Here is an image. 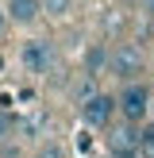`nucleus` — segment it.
<instances>
[{"label":"nucleus","mask_w":154,"mask_h":158,"mask_svg":"<svg viewBox=\"0 0 154 158\" xmlns=\"http://www.w3.org/2000/svg\"><path fill=\"white\" fill-rule=\"evenodd\" d=\"M116 112H120V97H108V93H96L89 104H81V120L89 127H108Z\"/></svg>","instance_id":"4"},{"label":"nucleus","mask_w":154,"mask_h":158,"mask_svg":"<svg viewBox=\"0 0 154 158\" xmlns=\"http://www.w3.org/2000/svg\"><path fill=\"white\" fill-rule=\"evenodd\" d=\"M150 112H154V104H150Z\"/></svg>","instance_id":"16"},{"label":"nucleus","mask_w":154,"mask_h":158,"mask_svg":"<svg viewBox=\"0 0 154 158\" xmlns=\"http://www.w3.org/2000/svg\"><path fill=\"white\" fill-rule=\"evenodd\" d=\"M143 4H146V12H150V15H154V0H143Z\"/></svg>","instance_id":"14"},{"label":"nucleus","mask_w":154,"mask_h":158,"mask_svg":"<svg viewBox=\"0 0 154 158\" xmlns=\"http://www.w3.org/2000/svg\"><path fill=\"white\" fill-rule=\"evenodd\" d=\"M46 127H50V116H46V112H31L27 120L19 123V131H23L27 139H38V135H43Z\"/></svg>","instance_id":"7"},{"label":"nucleus","mask_w":154,"mask_h":158,"mask_svg":"<svg viewBox=\"0 0 154 158\" xmlns=\"http://www.w3.org/2000/svg\"><path fill=\"white\" fill-rule=\"evenodd\" d=\"M43 8H46V15H66L73 8V0H43Z\"/></svg>","instance_id":"11"},{"label":"nucleus","mask_w":154,"mask_h":158,"mask_svg":"<svg viewBox=\"0 0 154 158\" xmlns=\"http://www.w3.org/2000/svg\"><path fill=\"white\" fill-rule=\"evenodd\" d=\"M150 104H154V97H150V89H146L143 81L123 85V93H120V116L131 123V127L143 123L146 116H150Z\"/></svg>","instance_id":"1"},{"label":"nucleus","mask_w":154,"mask_h":158,"mask_svg":"<svg viewBox=\"0 0 154 158\" xmlns=\"http://www.w3.org/2000/svg\"><path fill=\"white\" fill-rule=\"evenodd\" d=\"M38 12H43V0H8V15L15 23H31Z\"/></svg>","instance_id":"6"},{"label":"nucleus","mask_w":154,"mask_h":158,"mask_svg":"<svg viewBox=\"0 0 154 158\" xmlns=\"http://www.w3.org/2000/svg\"><path fill=\"white\" fill-rule=\"evenodd\" d=\"M96 93H100V89H96V77H92V73H85L81 81L73 85V100H77V104H89Z\"/></svg>","instance_id":"9"},{"label":"nucleus","mask_w":154,"mask_h":158,"mask_svg":"<svg viewBox=\"0 0 154 158\" xmlns=\"http://www.w3.org/2000/svg\"><path fill=\"white\" fill-rule=\"evenodd\" d=\"M19 62L31 69V73H50L54 69V46L46 43V39H31V43H23Z\"/></svg>","instance_id":"3"},{"label":"nucleus","mask_w":154,"mask_h":158,"mask_svg":"<svg viewBox=\"0 0 154 158\" xmlns=\"http://www.w3.org/2000/svg\"><path fill=\"white\" fill-rule=\"evenodd\" d=\"M108 62H112V58H108V50H104V46H89V54H85V73H92V77H96L100 73V69H104L108 66Z\"/></svg>","instance_id":"8"},{"label":"nucleus","mask_w":154,"mask_h":158,"mask_svg":"<svg viewBox=\"0 0 154 158\" xmlns=\"http://www.w3.org/2000/svg\"><path fill=\"white\" fill-rule=\"evenodd\" d=\"M38 158H66V154H62L58 143H43V147H38Z\"/></svg>","instance_id":"13"},{"label":"nucleus","mask_w":154,"mask_h":158,"mask_svg":"<svg viewBox=\"0 0 154 158\" xmlns=\"http://www.w3.org/2000/svg\"><path fill=\"white\" fill-rule=\"evenodd\" d=\"M139 158H154V123L139 127Z\"/></svg>","instance_id":"10"},{"label":"nucleus","mask_w":154,"mask_h":158,"mask_svg":"<svg viewBox=\"0 0 154 158\" xmlns=\"http://www.w3.org/2000/svg\"><path fill=\"white\" fill-rule=\"evenodd\" d=\"M15 127H19V120H15L12 112H0V139H4V135H12Z\"/></svg>","instance_id":"12"},{"label":"nucleus","mask_w":154,"mask_h":158,"mask_svg":"<svg viewBox=\"0 0 154 158\" xmlns=\"http://www.w3.org/2000/svg\"><path fill=\"white\" fill-rule=\"evenodd\" d=\"M108 69H112L116 77H123V81L131 85V77L143 69V50H139L135 43H120L112 50V62H108Z\"/></svg>","instance_id":"2"},{"label":"nucleus","mask_w":154,"mask_h":158,"mask_svg":"<svg viewBox=\"0 0 154 158\" xmlns=\"http://www.w3.org/2000/svg\"><path fill=\"white\" fill-rule=\"evenodd\" d=\"M0 31H4V8H0Z\"/></svg>","instance_id":"15"},{"label":"nucleus","mask_w":154,"mask_h":158,"mask_svg":"<svg viewBox=\"0 0 154 158\" xmlns=\"http://www.w3.org/2000/svg\"><path fill=\"white\" fill-rule=\"evenodd\" d=\"M108 154L112 158H139V127H116L108 131Z\"/></svg>","instance_id":"5"}]
</instances>
